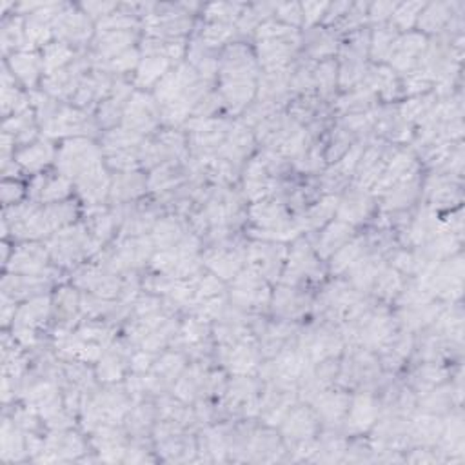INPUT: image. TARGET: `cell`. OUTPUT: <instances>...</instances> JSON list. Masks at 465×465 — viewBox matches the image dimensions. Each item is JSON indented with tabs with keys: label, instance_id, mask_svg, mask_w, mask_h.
Wrapping results in <instances>:
<instances>
[{
	"label": "cell",
	"instance_id": "6da1fadb",
	"mask_svg": "<svg viewBox=\"0 0 465 465\" xmlns=\"http://www.w3.org/2000/svg\"><path fill=\"white\" fill-rule=\"evenodd\" d=\"M98 162V151L86 140H73L62 148L58 166L66 177H82Z\"/></svg>",
	"mask_w": 465,
	"mask_h": 465
},
{
	"label": "cell",
	"instance_id": "7a4b0ae2",
	"mask_svg": "<svg viewBox=\"0 0 465 465\" xmlns=\"http://www.w3.org/2000/svg\"><path fill=\"white\" fill-rule=\"evenodd\" d=\"M157 107L151 100H149L146 95H134L133 100H131L130 107H128V113H125V125L128 130H131L133 133H142V131L151 130L155 124H157Z\"/></svg>",
	"mask_w": 465,
	"mask_h": 465
},
{
	"label": "cell",
	"instance_id": "3957f363",
	"mask_svg": "<svg viewBox=\"0 0 465 465\" xmlns=\"http://www.w3.org/2000/svg\"><path fill=\"white\" fill-rule=\"evenodd\" d=\"M235 286L233 297L240 306H258L267 300V291H265L264 283L258 279V274L253 271L240 274Z\"/></svg>",
	"mask_w": 465,
	"mask_h": 465
},
{
	"label": "cell",
	"instance_id": "277c9868",
	"mask_svg": "<svg viewBox=\"0 0 465 465\" xmlns=\"http://www.w3.org/2000/svg\"><path fill=\"white\" fill-rule=\"evenodd\" d=\"M55 28H57V35L69 42L86 40L89 37V22L82 11H62L55 19Z\"/></svg>",
	"mask_w": 465,
	"mask_h": 465
},
{
	"label": "cell",
	"instance_id": "5b68a950",
	"mask_svg": "<svg viewBox=\"0 0 465 465\" xmlns=\"http://www.w3.org/2000/svg\"><path fill=\"white\" fill-rule=\"evenodd\" d=\"M87 125V119L84 113L75 109H62L55 116L49 119L48 130L53 134H67V133H77V131L84 130Z\"/></svg>",
	"mask_w": 465,
	"mask_h": 465
},
{
	"label": "cell",
	"instance_id": "8992f818",
	"mask_svg": "<svg viewBox=\"0 0 465 465\" xmlns=\"http://www.w3.org/2000/svg\"><path fill=\"white\" fill-rule=\"evenodd\" d=\"M283 251L277 253V247L269 245H253L249 251V262L256 271L264 274H271L279 269L280 260H282Z\"/></svg>",
	"mask_w": 465,
	"mask_h": 465
},
{
	"label": "cell",
	"instance_id": "52a82bcc",
	"mask_svg": "<svg viewBox=\"0 0 465 465\" xmlns=\"http://www.w3.org/2000/svg\"><path fill=\"white\" fill-rule=\"evenodd\" d=\"M46 264V251L40 245H24L22 249L13 254V271L20 273H37Z\"/></svg>",
	"mask_w": 465,
	"mask_h": 465
},
{
	"label": "cell",
	"instance_id": "ba28073f",
	"mask_svg": "<svg viewBox=\"0 0 465 465\" xmlns=\"http://www.w3.org/2000/svg\"><path fill=\"white\" fill-rule=\"evenodd\" d=\"M453 8H455V4H446V2L425 6L422 10V13H420V17H418V22H420V26H422L423 29H427V31H438V29L444 28V26L449 22V19H451L453 15H455L453 13Z\"/></svg>",
	"mask_w": 465,
	"mask_h": 465
},
{
	"label": "cell",
	"instance_id": "9c48e42d",
	"mask_svg": "<svg viewBox=\"0 0 465 465\" xmlns=\"http://www.w3.org/2000/svg\"><path fill=\"white\" fill-rule=\"evenodd\" d=\"M349 238H351V227L346 226L344 222H336V224L327 227L326 233L322 235L318 249H320L322 256H329L331 253H335V251H338L340 247H344Z\"/></svg>",
	"mask_w": 465,
	"mask_h": 465
},
{
	"label": "cell",
	"instance_id": "30bf717a",
	"mask_svg": "<svg viewBox=\"0 0 465 465\" xmlns=\"http://www.w3.org/2000/svg\"><path fill=\"white\" fill-rule=\"evenodd\" d=\"M251 216L256 224H262L264 227L271 229V227H279L283 224L286 213L282 207L274 202H260L251 209Z\"/></svg>",
	"mask_w": 465,
	"mask_h": 465
},
{
	"label": "cell",
	"instance_id": "8fae6325",
	"mask_svg": "<svg viewBox=\"0 0 465 465\" xmlns=\"http://www.w3.org/2000/svg\"><path fill=\"white\" fill-rule=\"evenodd\" d=\"M253 82L251 80H226L224 82V96L233 109L245 106L253 96Z\"/></svg>",
	"mask_w": 465,
	"mask_h": 465
},
{
	"label": "cell",
	"instance_id": "7c38bea8",
	"mask_svg": "<svg viewBox=\"0 0 465 465\" xmlns=\"http://www.w3.org/2000/svg\"><path fill=\"white\" fill-rule=\"evenodd\" d=\"M207 265L218 273L222 279H231L233 274H236L240 265V258L235 253H227V251H213V253L206 254Z\"/></svg>",
	"mask_w": 465,
	"mask_h": 465
},
{
	"label": "cell",
	"instance_id": "4fadbf2b",
	"mask_svg": "<svg viewBox=\"0 0 465 465\" xmlns=\"http://www.w3.org/2000/svg\"><path fill=\"white\" fill-rule=\"evenodd\" d=\"M317 269V262L313 258L311 251L307 249V244L300 242L292 249L291 260H289V273L295 274V279H300L304 274H311Z\"/></svg>",
	"mask_w": 465,
	"mask_h": 465
},
{
	"label": "cell",
	"instance_id": "5bb4252c",
	"mask_svg": "<svg viewBox=\"0 0 465 465\" xmlns=\"http://www.w3.org/2000/svg\"><path fill=\"white\" fill-rule=\"evenodd\" d=\"M53 157V149L48 142H39V144L31 146V148L24 149L19 155V162L26 166L28 169H39L51 160Z\"/></svg>",
	"mask_w": 465,
	"mask_h": 465
},
{
	"label": "cell",
	"instance_id": "9a60e30c",
	"mask_svg": "<svg viewBox=\"0 0 465 465\" xmlns=\"http://www.w3.org/2000/svg\"><path fill=\"white\" fill-rule=\"evenodd\" d=\"M229 367L231 371H235L238 374H244L247 371H251L258 362V356L254 353V349H251L247 344H240L235 349L229 353Z\"/></svg>",
	"mask_w": 465,
	"mask_h": 465
},
{
	"label": "cell",
	"instance_id": "2e32d148",
	"mask_svg": "<svg viewBox=\"0 0 465 465\" xmlns=\"http://www.w3.org/2000/svg\"><path fill=\"white\" fill-rule=\"evenodd\" d=\"M376 416V409H374V402L367 396V394H362L353 403V411H351V423L356 425L358 429H365L367 425H371Z\"/></svg>",
	"mask_w": 465,
	"mask_h": 465
},
{
	"label": "cell",
	"instance_id": "e0dca14e",
	"mask_svg": "<svg viewBox=\"0 0 465 465\" xmlns=\"http://www.w3.org/2000/svg\"><path fill=\"white\" fill-rule=\"evenodd\" d=\"M11 66H13V71L17 73L26 84H33L37 75H39L40 60L35 57V55L19 53L13 55V58H11Z\"/></svg>",
	"mask_w": 465,
	"mask_h": 465
},
{
	"label": "cell",
	"instance_id": "ac0fdd59",
	"mask_svg": "<svg viewBox=\"0 0 465 465\" xmlns=\"http://www.w3.org/2000/svg\"><path fill=\"white\" fill-rule=\"evenodd\" d=\"M131 42H133V35H130L128 31H104L98 37L96 48L100 49L102 53L116 55Z\"/></svg>",
	"mask_w": 465,
	"mask_h": 465
},
{
	"label": "cell",
	"instance_id": "d6986e66",
	"mask_svg": "<svg viewBox=\"0 0 465 465\" xmlns=\"http://www.w3.org/2000/svg\"><path fill=\"white\" fill-rule=\"evenodd\" d=\"M73 57V51L69 49V46L64 42H57V44H49L46 51H44V67H46V71L48 75L55 73V69H60L64 64Z\"/></svg>",
	"mask_w": 465,
	"mask_h": 465
},
{
	"label": "cell",
	"instance_id": "ffe728a7",
	"mask_svg": "<svg viewBox=\"0 0 465 465\" xmlns=\"http://www.w3.org/2000/svg\"><path fill=\"white\" fill-rule=\"evenodd\" d=\"M168 57H160V55L146 58L139 69V84H151L162 77L164 71L168 69Z\"/></svg>",
	"mask_w": 465,
	"mask_h": 465
},
{
	"label": "cell",
	"instance_id": "44dd1931",
	"mask_svg": "<svg viewBox=\"0 0 465 465\" xmlns=\"http://www.w3.org/2000/svg\"><path fill=\"white\" fill-rule=\"evenodd\" d=\"M49 311L48 300L46 298H39V300H33L29 302L28 306H24L19 313V320L20 327H33L35 324H40V322L46 318Z\"/></svg>",
	"mask_w": 465,
	"mask_h": 465
},
{
	"label": "cell",
	"instance_id": "7402d4cb",
	"mask_svg": "<svg viewBox=\"0 0 465 465\" xmlns=\"http://www.w3.org/2000/svg\"><path fill=\"white\" fill-rule=\"evenodd\" d=\"M313 429H315V420L304 409H298V411L292 412L291 418L286 423V431L298 438H307L313 432Z\"/></svg>",
	"mask_w": 465,
	"mask_h": 465
},
{
	"label": "cell",
	"instance_id": "603a6c76",
	"mask_svg": "<svg viewBox=\"0 0 465 465\" xmlns=\"http://www.w3.org/2000/svg\"><path fill=\"white\" fill-rule=\"evenodd\" d=\"M367 209H369V200L362 195H353L340 206V218L342 220L358 222L364 218Z\"/></svg>",
	"mask_w": 465,
	"mask_h": 465
},
{
	"label": "cell",
	"instance_id": "cb8c5ba5",
	"mask_svg": "<svg viewBox=\"0 0 465 465\" xmlns=\"http://www.w3.org/2000/svg\"><path fill=\"white\" fill-rule=\"evenodd\" d=\"M423 8H425V4H420V2H411V4L396 6V10H394V13H393L394 26H398V28H402V29H409L412 24H414V22H416Z\"/></svg>",
	"mask_w": 465,
	"mask_h": 465
},
{
	"label": "cell",
	"instance_id": "d4e9b609",
	"mask_svg": "<svg viewBox=\"0 0 465 465\" xmlns=\"http://www.w3.org/2000/svg\"><path fill=\"white\" fill-rule=\"evenodd\" d=\"M362 244H364V240H356V242H351V244H346L344 247H340L338 253H336L335 260H333V269L335 271H344L349 265H355L356 258L360 256V251H362L360 249Z\"/></svg>",
	"mask_w": 465,
	"mask_h": 465
},
{
	"label": "cell",
	"instance_id": "484cf974",
	"mask_svg": "<svg viewBox=\"0 0 465 465\" xmlns=\"http://www.w3.org/2000/svg\"><path fill=\"white\" fill-rule=\"evenodd\" d=\"M336 206H338V200H336L335 197H329L326 198V200L322 202V204H318V206H315L309 211V215H307L306 222L309 224V227H318L320 224H324V222L329 218V216L333 215V211L336 209Z\"/></svg>",
	"mask_w": 465,
	"mask_h": 465
},
{
	"label": "cell",
	"instance_id": "4316f807",
	"mask_svg": "<svg viewBox=\"0 0 465 465\" xmlns=\"http://www.w3.org/2000/svg\"><path fill=\"white\" fill-rule=\"evenodd\" d=\"M400 288H402V280L393 269H385L376 277V292L382 297H393Z\"/></svg>",
	"mask_w": 465,
	"mask_h": 465
},
{
	"label": "cell",
	"instance_id": "83f0119b",
	"mask_svg": "<svg viewBox=\"0 0 465 465\" xmlns=\"http://www.w3.org/2000/svg\"><path fill=\"white\" fill-rule=\"evenodd\" d=\"M346 407L347 398L342 394H324L318 398V409L329 418L340 416L342 412L346 411Z\"/></svg>",
	"mask_w": 465,
	"mask_h": 465
},
{
	"label": "cell",
	"instance_id": "f1b7e54d",
	"mask_svg": "<svg viewBox=\"0 0 465 465\" xmlns=\"http://www.w3.org/2000/svg\"><path fill=\"white\" fill-rule=\"evenodd\" d=\"M231 35H233V26L224 24V22H213L202 33V40L206 42V46H218V44L226 42Z\"/></svg>",
	"mask_w": 465,
	"mask_h": 465
},
{
	"label": "cell",
	"instance_id": "f546056e",
	"mask_svg": "<svg viewBox=\"0 0 465 465\" xmlns=\"http://www.w3.org/2000/svg\"><path fill=\"white\" fill-rule=\"evenodd\" d=\"M140 187H142V178L137 177V175H124V177L119 178V182L115 184V189H113V197L115 198H131L134 197L137 193H140Z\"/></svg>",
	"mask_w": 465,
	"mask_h": 465
},
{
	"label": "cell",
	"instance_id": "4dcf8cb0",
	"mask_svg": "<svg viewBox=\"0 0 465 465\" xmlns=\"http://www.w3.org/2000/svg\"><path fill=\"white\" fill-rule=\"evenodd\" d=\"M178 238H180V229H178V226L175 222L164 220L157 226L155 240H157V244H159L162 249H168L169 245H173Z\"/></svg>",
	"mask_w": 465,
	"mask_h": 465
},
{
	"label": "cell",
	"instance_id": "1f68e13d",
	"mask_svg": "<svg viewBox=\"0 0 465 465\" xmlns=\"http://www.w3.org/2000/svg\"><path fill=\"white\" fill-rule=\"evenodd\" d=\"M244 6L240 4H213L207 8V17L215 22H224L227 24V20L236 19L238 15H242Z\"/></svg>",
	"mask_w": 465,
	"mask_h": 465
},
{
	"label": "cell",
	"instance_id": "d6a6232c",
	"mask_svg": "<svg viewBox=\"0 0 465 465\" xmlns=\"http://www.w3.org/2000/svg\"><path fill=\"white\" fill-rule=\"evenodd\" d=\"M67 193H69V182L66 178H57V180H51L48 186H42L40 198L44 202H57L66 197Z\"/></svg>",
	"mask_w": 465,
	"mask_h": 465
},
{
	"label": "cell",
	"instance_id": "836d02e7",
	"mask_svg": "<svg viewBox=\"0 0 465 465\" xmlns=\"http://www.w3.org/2000/svg\"><path fill=\"white\" fill-rule=\"evenodd\" d=\"M394 40H396L394 39V31H391V28L378 29V33L374 35V40H373L374 57L391 55V49H393Z\"/></svg>",
	"mask_w": 465,
	"mask_h": 465
},
{
	"label": "cell",
	"instance_id": "e575fe53",
	"mask_svg": "<svg viewBox=\"0 0 465 465\" xmlns=\"http://www.w3.org/2000/svg\"><path fill=\"white\" fill-rule=\"evenodd\" d=\"M180 367H182V358L175 355H168L164 356L162 362H159V365H157V374H160V376L168 380L175 378L178 371H180Z\"/></svg>",
	"mask_w": 465,
	"mask_h": 465
},
{
	"label": "cell",
	"instance_id": "d590c367",
	"mask_svg": "<svg viewBox=\"0 0 465 465\" xmlns=\"http://www.w3.org/2000/svg\"><path fill=\"white\" fill-rule=\"evenodd\" d=\"M26 37L31 44H44L49 39V29L48 26L40 22V20L33 19L26 26Z\"/></svg>",
	"mask_w": 465,
	"mask_h": 465
},
{
	"label": "cell",
	"instance_id": "8d00e7d4",
	"mask_svg": "<svg viewBox=\"0 0 465 465\" xmlns=\"http://www.w3.org/2000/svg\"><path fill=\"white\" fill-rule=\"evenodd\" d=\"M311 48L315 57H324V55H329L335 51L336 44L331 35H327L322 31V33H318V39L311 42Z\"/></svg>",
	"mask_w": 465,
	"mask_h": 465
},
{
	"label": "cell",
	"instance_id": "74e56055",
	"mask_svg": "<svg viewBox=\"0 0 465 465\" xmlns=\"http://www.w3.org/2000/svg\"><path fill=\"white\" fill-rule=\"evenodd\" d=\"M277 15L283 22L298 24L302 20V6L298 4H277Z\"/></svg>",
	"mask_w": 465,
	"mask_h": 465
},
{
	"label": "cell",
	"instance_id": "f35d334b",
	"mask_svg": "<svg viewBox=\"0 0 465 465\" xmlns=\"http://www.w3.org/2000/svg\"><path fill=\"white\" fill-rule=\"evenodd\" d=\"M431 107V98H422V100L407 102V106H403V119H418V116L425 115Z\"/></svg>",
	"mask_w": 465,
	"mask_h": 465
},
{
	"label": "cell",
	"instance_id": "ab89813d",
	"mask_svg": "<svg viewBox=\"0 0 465 465\" xmlns=\"http://www.w3.org/2000/svg\"><path fill=\"white\" fill-rule=\"evenodd\" d=\"M317 78L322 89H324V91H329L333 84H335V66H333V62L322 64V66L318 67Z\"/></svg>",
	"mask_w": 465,
	"mask_h": 465
},
{
	"label": "cell",
	"instance_id": "60d3db41",
	"mask_svg": "<svg viewBox=\"0 0 465 465\" xmlns=\"http://www.w3.org/2000/svg\"><path fill=\"white\" fill-rule=\"evenodd\" d=\"M327 8H329V4H326V2H322V4H318V2H309V4H304L302 15L306 17L307 24H315L317 20H320L322 15H326Z\"/></svg>",
	"mask_w": 465,
	"mask_h": 465
},
{
	"label": "cell",
	"instance_id": "b9f144b4",
	"mask_svg": "<svg viewBox=\"0 0 465 465\" xmlns=\"http://www.w3.org/2000/svg\"><path fill=\"white\" fill-rule=\"evenodd\" d=\"M120 371L122 367L116 356H107L104 362H100V376H104V380H116L120 376Z\"/></svg>",
	"mask_w": 465,
	"mask_h": 465
},
{
	"label": "cell",
	"instance_id": "7bdbcfd3",
	"mask_svg": "<svg viewBox=\"0 0 465 465\" xmlns=\"http://www.w3.org/2000/svg\"><path fill=\"white\" fill-rule=\"evenodd\" d=\"M396 10V4H391V2H378V4L371 6V19L373 20H384L387 19L389 15H393Z\"/></svg>",
	"mask_w": 465,
	"mask_h": 465
},
{
	"label": "cell",
	"instance_id": "ee69618b",
	"mask_svg": "<svg viewBox=\"0 0 465 465\" xmlns=\"http://www.w3.org/2000/svg\"><path fill=\"white\" fill-rule=\"evenodd\" d=\"M57 304L60 306V309L67 313L75 311V307H77V297H75V292L71 289H62L60 295L57 297Z\"/></svg>",
	"mask_w": 465,
	"mask_h": 465
},
{
	"label": "cell",
	"instance_id": "f6af8a7d",
	"mask_svg": "<svg viewBox=\"0 0 465 465\" xmlns=\"http://www.w3.org/2000/svg\"><path fill=\"white\" fill-rule=\"evenodd\" d=\"M84 10L87 11L93 17H104L106 19L107 15H111V11L116 10V4H100V2H87V4L82 6Z\"/></svg>",
	"mask_w": 465,
	"mask_h": 465
},
{
	"label": "cell",
	"instance_id": "bcb514c9",
	"mask_svg": "<svg viewBox=\"0 0 465 465\" xmlns=\"http://www.w3.org/2000/svg\"><path fill=\"white\" fill-rule=\"evenodd\" d=\"M134 62H137V58H134V53H131V51H128V53L124 55H119V57H115L113 60H111V67H119V69H130V67L134 66Z\"/></svg>",
	"mask_w": 465,
	"mask_h": 465
}]
</instances>
